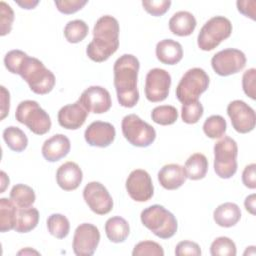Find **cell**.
Here are the masks:
<instances>
[{
  "instance_id": "obj_1",
  "label": "cell",
  "mask_w": 256,
  "mask_h": 256,
  "mask_svg": "<svg viewBox=\"0 0 256 256\" xmlns=\"http://www.w3.org/2000/svg\"><path fill=\"white\" fill-rule=\"evenodd\" d=\"M4 64L10 73L20 75L35 94L46 95L56 84L55 75L39 59L29 57L21 50L8 52L4 58Z\"/></svg>"
},
{
  "instance_id": "obj_2",
  "label": "cell",
  "mask_w": 256,
  "mask_h": 256,
  "mask_svg": "<svg viewBox=\"0 0 256 256\" xmlns=\"http://www.w3.org/2000/svg\"><path fill=\"white\" fill-rule=\"evenodd\" d=\"M139 60L131 54H124L114 64V86L119 104L125 108H133L139 101L137 88Z\"/></svg>"
},
{
  "instance_id": "obj_3",
  "label": "cell",
  "mask_w": 256,
  "mask_h": 256,
  "mask_svg": "<svg viewBox=\"0 0 256 256\" xmlns=\"http://www.w3.org/2000/svg\"><path fill=\"white\" fill-rule=\"evenodd\" d=\"M120 26L116 18L105 15L99 18L93 29V40L88 44L86 54L94 62L107 61L119 48Z\"/></svg>"
},
{
  "instance_id": "obj_4",
  "label": "cell",
  "mask_w": 256,
  "mask_h": 256,
  "mask_svg": "<svg viewBox=\"0 0 256 256\" xmlns=\"http://www.w3.org/2000/svg\"><path fill=\"white\" fill-rule=\"evenodd\" d=\"M142 224L161 239L172 238L178 230L176 217L161 205H152L141 213Z\"/></svg>"
},
{
  "instance_id": "obj_5",
  "label": "cell",
  "mask_w": 256,
  "mask_h": 256,
  "mask_svg": "<svg viewBox=\"0 0 256 256\" xmlns=\"http://www.w3.org/2000/svg\"><path fill=\"white\" fill-rule=\"evenodd\" d=\"M15 118L36 135L47 134L52 126L48 113L40 107L38 102L33 100L22 101L16 109Z\"/></svg>"
},
{
  "instance_id": "obj_6",
  "label": "cell",
  "mask_w": 256,
  "mask_h": 256,
  "mask_svg": "<svg viewBox=\"0 0 256 256\" xmlns=\"http://www.w3.org/2000/svg\"><path fill=\"white\" fill-rule=\"evenodd\" d=\"M233 31L231 21L224 16H215L208 20L201 28L197 44L203 51H212L224 40L228 39Z\"/></svg>"
},
{
  "instance_id": "obj_7",
  "label": "cell",
  "mask_w": 256,
  "mask_h": 256,
  "mask_svg": "<svg viewBox=\"0 0 256 256\" xmlns=\"http://www.w3.org/2000/svg\"><path fill=\"white\" fill-rule=\"evenodd\" d=\"M238 145L228 136L219 140L214 146V171L222 179L232 178L238 168Z\"/></svg>"
},
{
  "instance_id": "obj_8",
  "label": "cell",
  "mask_w": 256,
  "mask_h": 256,
  "mask_svg": "<svg viewBox=\"0 0 256 256\" xmlns=\"http://www.w3.org/2000/svg\"><path fill=\"white\" fill-rule=\"evenodd\" d=\"M209 84L210 78L203 69L192 68L181 78L176 88V97L182 104L198 101Z\"/></svg>"
},
{
  "instance_id": "obj_9",
  "label": "cell",
  "mask_w": 256,
  "mask_h": 256,
  "mask_svg": "<svg viewBox=\"0 0 256 256\" xmlns=\"http://www.w3.org/2000/svg\"><path fill=\"white\" fill-rule=\"evenodd\" d=\"M122 133L125 139L133 146L146 148L156 139V131L138 115L130 114L122 120Z\"/></svg>"
},
{
  "instance_id": "obj_10",
  "label": "cell",
  "mask_w": 256,
  "mask_h": 256,
  "mask_svg": "<svg viewBox=\"0 0 256 256\" xmlns=\"http://www.w3.org/2000/svg\"><path fill=\"white\" fill-rule=\"evenodd\" d=\"M246 56L238 49H224L216 53L211 60L214 72L222 77L239 73L246 66Z\"/></svg>"
},
{
  "instance_id": "obj_11",
  "label": "cell",
  "mask_w": 256,
  "mask_h": 256,
  "mask_svg": "<svg viewBox=\"0 0 256 256\" xmlns=\"http://www.w3.org/2000/svg\"><path fill=\"white\" fill-rule=\"evenodd\" d=\"M172 79L169 72L164 69L154 68L146 76L145 95L152 103L162 102L167 99L170 92Z\"/></svg>"
},
{
  "instance_id": "obj_12",
  "label": "cell",
  "mask_w": 256,
  "mask_h": 256,
  "mask_svg": "<svg viewBox=\"0 0 256 256\" xmlns=\"http://www.w3.org/2000/svg\"><path fill=\"white\" fill-rule=\"evenodd\" d=\"M99 229L90 223L80 224L74 233L73 251L77 256H91L95 253L100 242Z\"/></svg>"
},
{
  "instance_id": "obj_13",
  "label": "cell",
  "mask_w": 256,
  "mask_h": 256,
  "mask_svg": "<svg viewBox=\"0 0 256 256\" xmlns=\"http://www.w3.org/2000/svg\"><path fill=\"white\" fill-rule=\"evenodd\" d=\"M83 198L88 207L97 215H106L113 209L114 202L107 188L99 182L88 183L83 190Z\"/></svg>"
},
{
  "instance_id": "obj_14",
  "label": "cell",
  "mask_w": 256,
  "mask_h": 256,
  "mask_svg": "<svg viewBox=\"0 0 256 256\" xmlns=\"http://www.w3.org/2000/svg\"><path fill=\"white\" fill-rule=\"evenodd\" d=\"M227 114L235 131L247 134L254 130L256 115L252 107L242 100H234L227 107Z\"/></svg>"
},
{
  "instance_id": "obj_15",
  "label": "cell",
  "mask_w": 256,
  "mask_h": 256,
  "mask_svg": "<svg viewBox=\"0 0 256 256\" xmlns=\"http://www.w3.org/2000/svg\"><path fill=\"white\" fill-rule=\"evenodd\" d=\"M128 195L136 202H147L154 195V185L149 173L136 169L130 173L126 180Z\"/></svg>"
},
{
  "instance_id": "obj_16",
  "label": "cell",
  "mask_w": 256,
  "mask_h": 256,
  "mask_svg": "<svg viewBox=\"0 0 256 256\" xmlns=\"http://www.w3.org/2000/svg\"><path fill=\"white\" fill-rule=\"evenodd\" d=\"M80 103L94 114H103L112 107V99L109 91L101 86H91L81 94Z\"/></svg>"
},
{
  "instance_id": "obj_17",
  "label": "cell",
  "mask_w": 256,
  "mask_h": 256,
  "mask_svg": "<svg viewBox=\"0 0 256 256\" xmlns=\"http://www.w3.org/2000/svg\"><path fill=\"white\" fill-rule=\"evenodd\" d=\"M84 137L90 146L106 148L114 142L116 130L111 123L95 121L88 126L84 133Z\"/></svg>"
},
{
  "instance_id": "obj_18",
  "label": "cell",
  "mask_w": 256,
  "mask_h": 256,
  "mask_svg": "<svg viewBox=\"0 0 256 256\" xmlns=\"http://www.w3.org/2000/svg\"><path fill=\"white\" fill-rule=\"evenodd\" d=\"M89 115V111L78 100L74 104L62 107L58 112V123L67 130L81 128Z\"/></svg>"
},
{
  "instance_id": "obj_19",
  "label": "cell",
  "mask_w": 256,
  "mask_h": 256,
  "mask_svg": "<svg viewBox=\"0 0 256 256\" xmlns=\"http://www.w3.org/2000/svg\"><path fill=\"white\" fill-rule=\"evenodd\" d=\"M83 172L79 165L69 161L62 164L56 173V181L58 186L64 191H74L82 183Z\"/></svg>"
},
{
  "instance_id": "obj_20",
  "label": "cell",
  "mask_w": 256,
  "mask_h": 256,
  "mask_svg": "<svg viewBox=\"0 0 256 256\" xmlns=\"http://www.w3.org/2000/svg\"><path fill=\"white\" fill-rule=\"evenodd\" d=\"M71 149V143L67 136L56 134L47 139L42 146V155L48 162H57L66 157Z\"/></svg>"
},
{
  "instance_id": "obj_21",
  "label": "cell",
  "mask_w": 256,
  "mask_h": 256,
  "mask_svg": "<svg viewBox=\"0 0 256 256\" xmlns=\"http://www.w3.org/2000/svg\"><path fill=\"white\" fill-rule=\"evenodd\" d=\"M187 179L185 168L179 164H167L158 173V181L166 190L179 189Z\"/></svg>"
},
{
  "instance_id": "obj_22",
  "label": "cell",
  "mask_w": 256,
  "mask_h": 256,
  "mask_svg": "<svg viewBox=\"0 0 256 256\" xmlns=\"http://www.w3.org/2000/svg\"><path fill=\"white\" fill-rule=\"evenodd\" d=\"M157 59L165 65H176L183 58L182 45L172 39L160 41L156 46Z\"/></svg>"
},
{
  "instance_id": "obj_23",
  "label": "cell",
  "mask_w": 256,
  "mask_h": 256,
  "mask_svg": "<svg viewBox=\"0 0 256 256\" xmlns=\"http://www.w3.org/2000/svg\"><path fill=\"white\" fill-rule=\"evenodd\" d=\"M197 26L194 15L188 11H179L169 20L170 31L179 37L190 36Z\"/></svg>"
},
{
  "instance_id": "obj_24",
  "label": "cell",
  "mask_w": 256,
  "mask_h": 256,
  "mask_svg": "<svg viewBox=\"0 0 256 256\" xmlns=\"http://www.w3.org/2000/svg\"><path fill=\"white\" fill-rule=\"evenodd\" d=\"M213 218L218 226L223 228H231L240 221L241 210L237 204L227 202L219 205L215 209Z\"/></svg>"
},
{
  "instance_id": "obj_25",
  "label": "cell",
  "mask_w": 256,
  "mask_h": 256,
  "mask_svg": "<svg viewBox=\"0 0 256 256\" xmlns=\"http://www.w3.org/2000/svg\"><path fill=\"white\" fill-rule=\"evenodd\" d=\"M105 232L107 238L113 243H123L130 234L129 223L120 216L111 217L106 221Z\"/></svg>"
},
{
  "instance_id": "obj_26",
  "label": "cell",
  "mask_w": 256,
  "mask_h": 256,
  "mask_svg": "<svg viewBox=\"0 0 256 256\" xmlns=\"http://www.w3.org/2000/svg\"><path fill=\"white\" fill-rule=\"evenodd\" d=\"M18 206L10 199H0V232L5 233L14 230L17 223Z\"/></svg>"
},
{
  "instance_id": "obj_27",
  "label": "cell",
  "mask_w": 256,
  "mask_h": 256,
  "mask_svg": "<svg viewBox=\"0 0 256 256\" xmlns=\"http://www.w3.org/2000/svg\"><path fill=\"white\" fill-rule=\"evenodd\" d=\"M209 163L204 154L195 153L191 155L185 163V171L187 178L193 181L201 180L205 178L208 172Z\"/></svg>"
},
{
  "instance_id": "obj_28",
  "label": "cell",
  "mask_w": 256,
  "mask_h": 256,
  "mask_svg": "<svg viewBox=\"0 0 256 256\" xmlns=\"http://www.w3.org/2000/svg\"><path fill=\"white\" fill-rule=\"evenodd\" d=\"M40 214L36 208H19L15 231L18 233H29L34 230L39 223Z\"/></svg>"
},
{
  "instance_id": "obj_29",
  "label": "cell",
  "mask_w": 256,
  "mask_h": 256,
  "mask_svg": "<svg viewBox=\"0 0 256 256\" xmlns=\"http://www.w3.org/2000/svg\"><path fill=\"white\" fill-rule=\"evenodd\" d=\"M3 139L6 145L14 152H22L28 146L26 134L18 127L10 126L3 131Z\"/></svg>"
},
{
  "instance_id": "obj_30",
  "label": "cell",
  "mask_w": 256,
  "mask_h": 256,
  "mask_svg": "<svg viewBox=\"0 0 256 256\" xmlns=\"http://www.w3.org/2000/svg\"><path fill=\"white\" fill-rule=\"evenodd\" d=\"M10 199L18 206V208H29L36 201L34 190L25 184H16L10 192Z\"/></svg>"
},
{
  "instance_id": "obj_31",
  "label": "cell",
  "mask_w": 256,
  "mask_h": 256,
  "mask_svg": "<svg viewBox=\"0 0 256 256\" xmlns=\"http://www.w3.org/2000/svg\"><path fill=\"white\" fill-rule=\"evenodd\" d=\"M89 33V27L83 20L69 21L64 28V36L69 43L76 44L83 41Z\"/></svg>"
},
{
  "instance_id": "obj_32",
  "label": "cell",
  "mask_w": 256,
  "mask_h": 256,
  "mask_svg": "<svg viewBox=\"0 0 256 256\" xmlns=\"http://www.w3.org/2000/svg\"><path fill=\"white\" fill-rule=\"evenodd\" d=\"M49 233L57 239H64L70 232V222L62 214H52L47 220Z\"/></svg>"
},
{
  "instance_id": "obj_33",
  "label": "cell",
  "mask_w": 256,
  "mask_h": 256,
  "mask_svg": "<svg viewBox=\"0 0 256 256\" xmlns=\"http://www.w3.org/2000/svg\"><path fill=\"white\" fill-rule=\"evenodd\" d=\"M178 116L179 114L177 109L171 105H161L155 107L151 112L153 122L162 126L174 124L178 120Z\"/></svg>"
},
{
  "instance_id": "obj_34",
  "label": "cell",
  "mask_w": 256,
  "mask_h": 256,
  "mask_svg": "<svg viewBox=\"0 0 256 256\" xmlns=\"http://www.w3.org/2000/svg\"><path fill=\"white\" fill-rule=\"evenodd\" d=\"M227 130V122L220 115H212L204 122L203 131L210 139L222 138Z\"/></svg>"
},
{
  "instance_id": "obj_35",
  "label": "cell",
  "mask_w": 256,
  "mask_h": 256,
  "mask_svg": "<svg viewBox=\"0 0 256 256\" xmlns=\"http://www.w3.org/2000/svg\"><path fill=\"white\" fill-rule=\"evenodd\" d=\"M212 256H235L237 249L235 243L228 237L216 238L210 247Z\"/></svg>"
},
{
  "instance_id": "obj_36",
  "label": "cell",
  "mask_w": 256,
  "mask_h": 256,
  "mask_svg": "<svg viewBox=\"0 0 256 256\" xmlns=\"http://www.w3.org/2000/svg\"><path fill=\"white\" fill-rule=\"evenodd\" d=\"M204 108L199 100L182 105L181 117L186 124H196L202 118Z\"/></svg>"
},
{
  "instance_id": "obj_37",
  "label": "cell",
  "mask_w": 256,
  "mask_h": 256,
  "mask_svg": "<svg viewBox=\"0 0 256 256\" xmlns=\"http://www.w3.org/2000/svg\"><path fill=\"white\" fill-rule=\"evenodd\" d=\"M14 22V12L10 5L4 1L0 2V35L6 36L12 30V25Z\"/></svg>"
},
{
  "instance_id": "obj_38",
  "label": "cell",
  "mask_w": 256,
  "mask_h": 256,
  "mask_svg": "<svg viewBox=\"0 0 256 256\" xmlns=\"http://www.w3.org/2000/svg\"><path fill=\"white\" fill-rule=\"evenodd\" d=\"M133 256H163L162 246L154 241H142L138 243L132 252Z\"/></svg>"
},
{
  "instance_id": "obj_39",
  "label": "cell",
  "mask_w": 256,
  "mask_h": 256,
  "mask_svg": "<svg viewBox=\"0 0 256 256\" xmlns=\"http://www.w3.org/2000/svg\"><path fill=\"white\" fill-rule=\"evenodd\" d=\"M172 2L169 0H145L142 1L144 10L154 17L163 16L170 9Z\"/></svg>"
},
{
  "instance_id": "obj_40",
  "label": "cell",
  "mask_w": 256,
  "mask_h": 256,
  "mask_svg": "<svg viewBox=\"0 0 256 256\" xmlns=\"http://www.w3.org/2000/svg\"><path fill=\"white\" fill-rule=\"evenodd\" d=\"M58 11L65 15L74 14L78 11H80L87 3V0H61V1H55L54 2Z\"/></svg>"
},
{
  "instance_id": "obj_41",
  "label": "cell",
  "mask_w": 256,
  "mask_h": 256,
  "mask_svg": "<svg viewBox=\"0 0 256 256\" xmlns=\"http://www.w3.org/2000/svg\"><path fill=\"white\" fill-rule=\"evenodd\" d=\"M177 256H200L202 254L200 246L192 241H181L177 244L175 249Z\"/></svg>"
},
{
  "instance_id": "obj_42",
  "label": "cell",
  "mask_w": 256,
  "mask_h": 256,
  "mask_svg": "<svg viewBox=\"0 0 256 256\" xmlns=\"http://www.w3.org/2000/svg\"><path fill=\"white\" fill-rule=\"evenodd\" d=\"M255 79H256V70L251 68L244 72L242 78V86L244 93L250 97L252 100H255Z\"/></svg>"
},
{
  "instance_id": "obj_43",
  "label": "cell",
  "mask_w": 256,
  "mask_h": 256,
  "mask_svg": "<svg viewBox=\"0 0 256 256\" xmlns=\"http://www.w3.org/2000/svg\"><path fill=\"white\" fill-rule=\"evenodd\" d=\"M255 6H256L255 0H242V1L239 0V1H237L238 11L245 17H249L252 20L256 19Z\"/></svg>"
},
{
  "instance_id": "obj_44",
  "label": "cell",
  "mask_w": 256,
  "mask_h": 256,
  "mask_svg": "<svg viewBox=\"0 0 256 256\" xmlns=\"http://www.w3.org/2000/svg\"><path fill=\"white\" fill-rule=\"evenodd\" d=\"M255 169L256 165L254 163L245 167L242 173V181L243 184L249 189L256 188V176H255Z\"/></svg>"
},
{
  "instance_id": "obj_45",
  "label": "cell",
  "mask_w": 256,
  "mask_h": 256,
  "mask_svg": "<svg viewBox=\"0 0 256 256\" xmlns=\"http://www.w3.org/2000/svg\"><path fill=\"white\" fill-rule=\"evenodd\" d=\"M0 93H1V96H0V101H1L0 120H4L7 117V115L9 114V110H10V93L4 86L0 87Z\"/></svg>"
},
{
  "instance_id": "obj_46",
  "label": "cell",
  "mask_w": 256,
  "mask_h": 256,
  "mask_svg": "<svg viewBox=\"0 0 256 256\" xmlns=\"http://www.w3.org/2000/svg\"><path fill=\"white\" fill-rule=\"evenodd\" d=\"M255 194H251L249 195L244 202L245 205V209L252 215H255Z\"/></svg>"
},
{
  "instance_id": "obj_47",
  "label": "cell",
  "mask_w": 256,
  "mask_h": 256,
  "mask_svg": "<svg viewBox=\"0 0 256 256\" xmlns=\"http://www.w3.org/2000/svg\"><path fill=\"white\" fill-rule=\"evenodd\" d=\"M15 2L22 9H26V10L34 9L39 4L38 0H36V1H34V0H23V1H15Z\"/></svg>"
},
{
  "instance_id": "obj_48",
  "label": "cell",
  "mask_w": 256,
  "mask_h": 256,
  "mask_svg": "<svg viewBox=\"0 0 256 256\" xmlns=\"http://www.w3.org/2000/svg\"><path fill=\"white\" fill-rule=\"evenodd\" d=\"M0 175H1V191H0V193H4L6 188L9 186L10 180H9V177L7 176V174L4 171H1Z\"/></svg>"
},
{
  "instance_id": "obj_49",
  "label": "cell",
  "mask_w": 256,
  "mask_h": 256,
  "mask_svg": "<svg viewBox=\"0 0 256 256\" xmlns=\"http://www.w3.org/2000/svg\"><path fill=\"white\" fill-rule=\"evenodd\" d=\"M22 254H24V255H26V254H36V255H38L39 253L35 250H31L30 248H26V249L18 252V255H22Z\"/></svg>"
},
{
  "instance_id": "obj_50",
  "label": "cell",
  "mask_w": 256,
  "mask_h": 256,
  "mask_svg": "<svg viewBox=\"0 0 256 256\" xmlns=\"http://www.w3.org/2000/svg\"><path fill=\"white\" fill-rule=\"evenodd\" d=\"M249 249H251V250H252L251 254H252V255H255V247H254V246H251V247H249ZM249 253H250L249 251H246V252L244 253V255H247V254H249Z\"/></svg>"
}]
</instances>
